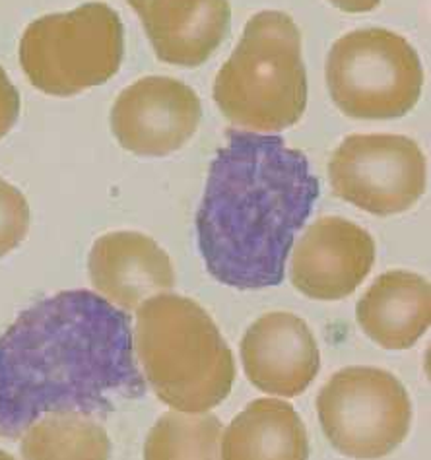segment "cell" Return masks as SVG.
Listing matches in <instances>:
<instances>
[{
	"label": "cell",
	"instance_id": "30bf717a",
	"mask_svg": "<svg viewBox=\"0 0 431 460\" xmlns=\"http://www.w3.org/2000/svg\"><path fill=\"white\" fill-rule=\"evenodd\" d=\"M374 264V237L350 220L325 216L294 247L290 280L311 299L339 301L356 292Z\"/></svg>",
	"mask_w": 431,
	"mask_h": 460
},
{
	"label": "cell",
	"instance_id": "2e32d148",
	"mask_svg": "<svg viewBox=\"0 0 431 460\" xmlns=\"http://www.w3.org/2000/svg\"><path fill=\"white\" fill-rule=\"evenodd\" d=\"M23 460H110L105 428L80 411H51L22 435Z\"/></svg>",
	"mask_w": 431,
	"mask_h": 460
},
{
	"label": "cell",
	"instance_id": "8fae6325",
	"mask_svg": "<svg viewBox=\"0 0 431 460\" xmlns=\"http://www.w3.org/2000/svg\"><path fill=\"white\" fill-rule=\"evenodd\" d=\"M247 379L259 391L294 398L307 391L321 369V354L309 324L287 311L262 314L242 341Z\"/></svg>",
	"mask_w": 431,
	"mask_h": 460
},
{
	"label": "cell",
	"instance_id": "ffe728a7",
	"mask_svg": "<svg viewBox=\"0 0 431 460\" xmlns=\"http://www.w3.org/2000/svg\"><path fill=\"white\" fill-rule=\"evenodd\" d=\"M329 3L348 14H364V12L375 10L381 0H329Z\"/></svg>",
	"mask_w": 431,
	"mask_h": 460
},
{
	"label": "cell",
	"instance_id": "9c48e42d",
	"mask_svg": "<svg viewBox=\"0 0 431 460\" xmlns=\"http://www.w3.org/2000/svg\"><path fill=\"white\" fill-rule=\"evenodd\" d=\"M200 119L202 103L193 88L175 78L146 76L119 93L111 130L130 154L163 157L195 137Z\"/></svg>",
	"mask_w": 431,
	"mask_h": 460
},
{
	"label": "cell",
	"instance_id": "277c9868",
	"mask_svg": "<svg viewBox=\"0 0 431 460\" xmlns=\"http://www.w3.org/2000/svg\"><path fill=\"white\" fill-rule=\"evenodd\" d=\"M214 102L224 117L247 132L294 127L307 107L302 33L292 16L259 12L214 80Z\"/></svg>",
	"mask_w": 431,
	"mask_h": 460
},
{
	"label": "cell",
	"instance_id": "5b68a950",
	"mask_svg": "<svg viewBox=\"0 0 431 460\" xmlns=\"http://www.w3.org/2000/svg\"><path fill=\"white\" fill-rule=\"evenodd\" d=\"M125 57V28L103 3L82 4L31 22L20 41V65L33 88L70 98L110 82Z\"/></svg>",
	"mask_w": 431,
	"mask_h": 460
},
{
	"label": "cell",
	"instance_id": "6da1fadb",
	"mask_svg": "<svg viewBox=\"0 0 431 460\" xmlns=\"http://www.w3.org/2000/svg\"><path fill=\"white\" fill-rule=\"evenodd\" d=\"M144 393L128 314L88 289L38 301L0 336L4 439L51 411L105 414Z\"/></svg>",
	"mask_w": 431,
	"mask_h": 460
},
{
	"label": "cell",
	"instance_id": "8992f818",
	"mask_svg": "<svg viewBox=\"0 0 431 460\" xmlns=\"http://www.w3.org/2000/svg\"><path fill=\"white\" fill-rule=\"evenodd\" d=\"M327 86L344 115L362 120L397 119L420 100L424 68L402 35L383 28L356 30L332 45Z\"/></svg>",
	"mask_w": 431,
	"mask_h": 460
},
{
	"label": "cell",
	"instance_id": "ba28073f",
	"mask_svg": "<svg viewBox=\"0 0 431 460\" xmlns=\"http://www.w3.org/2000/svg\"><path fill=\"white\" fill-rule=\"evenodd\" d=\"M329 181L339 199L385 217L410 210L422 199L427 164L409 137L352 135L334 150Z\"/></svg>",
	"mask_w": 431,
	"mask_h": 460
},
{
	"label": "cell",
	"instance_id": "4fadbf2b",
	"mask_svg": "<svg viewBox=\"0 0 431 460\" xmlns=\"http://www.w3.org/2000/svg\"><path fill=\"white\" fill-rule=\"evenodd\" d=\"M133 8L155 55L167 65H205L227 38L232 8L227 0H125Z\"/></svg>",
	"mask_w": 431,
	"mask_h": 460
},
{
	"label": "cell",
	"instance_id": "e0dca14e",
	"mask_svg": "<svg viewBox=\"0 0 431 460\" xmlns=\"http://www.w3.org/2000/svg\"><path fill=\"white\" fill-rule=\"evenodd\" d=\"M222 421L214 414L170 410L154 423L144 460H220Z\"/></svg>",
	"mask_w": 431,
	"mask_h": 460
},
{
	"label": "cell",
	"instance_id": "9a60e30c",
	"mask_svg": "<svg viewBox=\"0 0 431 460\" xmlns=\"http://www.w3.org/2000/svg\"><path fill=\"white\" fill-rule=\"evenodd\" d=\"M303 420L290 402L259 398L222 433L220 460H307Z\"/></svg>",
	"mask_w": 431,
	"mask_h": 460
},
{
	"label": "cell",
	"instance_id": "44dd1931",
	"mask_svg": "<svg viewBox=\"0 0 431 460\" xmlns=\"http://www.w3.org/2000/svg\"><path fill=\"white\" fill-rule=\"evenodd\" d=\"M0 460H16V458L8 455V453H4V451H0Z\"/></svg>",
	"mask_w": 431,
	"mask_h": 460
},
{
	"label": "cell",
	"instance_id": "7c38bea8",
	"mask_svg": "<svg viewBox=\"0 0 431 460\" xmlns=\"http://www.w3.org/2000/svg\"><path fill=\"white\" fill-rule=\"evenodd\" d=\"M88 274L98 296L121 311H136L146 299L175 286L170 255L138 232L101 235L90 251Z\"/></svg>",
	"mask_w": 431,
	"mask_h": 460
},
{
	"label": "cell",
	"instance_id": "d6986e66",
	"mask_svg": "<svg viewBox=\"0 0 431 460\" xmlns=\"http://www.w3.org/2000/svg\"><path fill=\"white\" fill-rule=\"evenodd\" d=\"M20 115V93L10 82L6 70L0 66V138H4Z\"/></svg>",
	"mask_w": 431,
	"mask_h": 460
},
{
	"label": "cell",
	"instance_id": "5bb4252c",
	"mask_svg": "<svg viewBox=\"0 0 431 460\" xmlns=\"http://www.w3.org/2000/svg\"><path fill=\"white\" fill-rule=\"evenodd\" d=\"M356 317L377 346L409 349L429 329V282L420 274L406 270L381 274L357 301Z\"/></svg>",
	"mask_w": 431,
	"mask_h": 460
},
{
	"label": "cell",
	"instance_id": "52a82bcc",
	"mask_svg": "<svg viewBox=\"0 0 431 460\" xmlns=\"http://www.w3.org/2000/svg\"><path fill=\"white\" fill-rule=\"evenodd\" d=\"M317 416L332 449L356 460H377L409 438L412 401L392 373L356 366L325 383L317 396Z\"/></svg>",
	"mask_w": 431,
	"mask_h": 460
},
{
	"label": "cell",
	"instance_id": "7a4b0ae2",
	"mask_svg": "<svg viewBox=\"0 0 431 460\" xmlns=\"http://www.w3.org/2000/svg\"><path fill=\"white\" fill-rule=\"evenodd\" d=\"M319 195L305 154L280 137L227 130L195 217L207 270L237 289L282 284L295 235Z\"/></svg>",
	"mask_w": 431,
	"mask_h": 460
},
{
	"label": "cell",
	"instance_id": "ac0fdd59",
	"mask_svg": "<svg viewBox=\"0 0 431 460\" xmlns=\"http://www.w3.org/2000/svg\"><path fill=\"white\" fill-rule=\"evenodd\" d=\"M31 212L26 197L0 177V259L20 247L30 232Z\"/></svg>",
	"mask_w": 431,
	"mask_h": 460
},
{
	"label": "cell",
	"instance_id": "3957f363",
	"mask_svg": "<svg viewBox=\"0 0 431 460\" xmlns=\"http://www.w3.org/2000/svg\"><path fill=\"white\" fill-rule=\"evenodd\" d=\"M133 348L155 396L177 411L205 414L232 393V349L193 299L160 294L144 301L136 309Z\"/></svg>",
	"mask_w": 431,
	"mask_h": 460
}]
</instances>
